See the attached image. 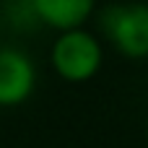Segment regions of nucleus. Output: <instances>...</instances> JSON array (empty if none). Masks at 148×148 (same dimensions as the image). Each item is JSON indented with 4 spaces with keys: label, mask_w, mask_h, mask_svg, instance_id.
I'll return each mask as SVG.
<instances>
[{
    "label": "nucleus",
    "mask_w": 148,
    "mask_h": 148,
    "mask_svg": "<svg viewBox=\"0 0 148 148\" xmlns=\"http://www.w3.org/2000/svg\"><path fill=\"white\" fill-rule=\"evenodd\" d=\"M49 65L62 81L86 83L104 65V44L86 26L62 29L49 47Z\"/></svg>",
    "instance_id": "obj_1"
},
{
    "label": "nucleus",
    "mask_w": 148,
    "mask_h": 148,
    "mask_svg": "<svg viewBox=\"0 0 148 148\" xmlns=\"http://www.w3.org/2000/svg\"><path fill=\"white\" fill-rule=\"evenodd\" d=\"M3 16L16 31H36L42 26L31 0H3Z\"/></svg>",
    "instance_id": "obj_5"
},
{
    "label": "nucleus",
    "mask_w": 148,
    "mask_h": 148,
    "mask_svg": "<svg viewBox=\"0 0 148 148\" xmlns=\"http://www.w3.org/2000/svg\"><path fill=\"white\" fill-rule=\"evenodd\" d=\"M31 5L39 23L55 31L86 26L96 13V0H31Z\"/></svg>",
    "instance_id": "obj_4"
},
{
    "label": "nucleus",
    "mask_w": 148,
    "mask_h": 148,
    "mask_svg": "<svg viewBox=\"0 0 148 148\" xmlns=\"http://www.w3.org/2000/svg\"><path fill=\"white\" fill-rule=\"evenodd\" d=\"M101 36L127 60L148 57V0H120L99 10Z\"/></svg>",
    "instance_id": "obj_2"
},
{
    "label": "nucleus",
    "mask_w": 148,
    "mask_h": 148,
    "mask_svg": "<svg viewBox=\"0 0 148 148\" xmlns=\"http://www.w3.org/2000/svg\"><path fill=\"white\" fill-rule=\"evenodd\" d=\"M39 73L29 52L0 44V109L21 107L31 99Z\"/></svg>",
    "instance_id": "obj_3"
},
{
    "label": "nucleus",
    "mask_w": 148,
    "mask_h": 148,
    "mask_svg": "<svg viewBox=\"0 0 148 148\" xmlns=\"http://www.w3.org/2000/svg\"><path fill=\"white\" fill-rule=\"evenodd\" d=\"M146 138H148V127H146Z\"/></svg>",
    "instance_id": "obj_6"
}]
</instances>
